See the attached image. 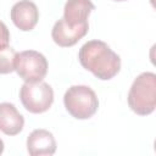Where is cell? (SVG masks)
Instances as JSON below:
<instances>
[{
    "label": "cell",
    "mask_w": 156,
    "mask_h": 156,
    "mask_svg": "<svg viewBox=\"0 0 156 156\" xmlns=\"http://www.w3.org/2000/svg\"><path fill=\"white\" fill-rule=\"evenodd\" d=\"M80 65L102 80L113 78L121 69V57L101 40H89L79 49Z\"/></svg>",
    "instance_id": "1"
},
{
    "label": "cell",
    "mask_w": 156,
    "mask_h": 156,
    "mask_svg": "<svg viewBox=\"0 0 156 156\" xmlns=\"http://www.w3.org/2000/svg\"><path fill=\"white\" fill-rule=\"evenodd\" d=\"M128 105L136 115L147 116L156 107V74L143 72L139 74L128 93Z\"/></svg>",
    "instance_id": "2"
},
{
    "label": "cell",
    "mask_w": 156,
    "mask_h": 156,
    "mask_svg": "<svg viewBox=\"0 0 156 156\" xmlns=\"http://www.w3.org/2000/svg\"><path fill=\"white\" fill-rule=\"evenodd\" d=\"M63 104L69 115L77 119L90 118L99 107L95 91L87 85H72L63 96Z\"/></svg>",
    "instance_id": "3"
},
{
    "label": "cell",
    "mask_w": 156,
    "mask_h": 156,
    "mask_svg": "<svg viewBox=\"0 0 156 156\" xmlns=\"http://www.w3.org/2000/svg\"><path fill=\"white\" fill-rule=\"evenodd\" d=\"M20 99L27 111L32 113H43L52 105L54 90L43 80L26 82L21 87Z\"/></svg>",
    "instance_id": "4"
},
{
    "label": "cell",
    "mask_w": 156,
    "mask_h": 156,
    "mask_svg": "<svg viewBox=\"0 0 156 156\" xmlns=\"http://www.w3.org/2000/svg\"><path fill=\"white\" fill-rule=\"evenodd\" d=\"M15 71L24 82H39L46 76L48 61L41 52L26 50L17 54Z\"/></svg>",
    "instance_id": "5"
},
{
    "label": "cell",
    "mask_w": 156,
    "mask_h": 156,
    "mask_svg": "<svg viewBox=\"0 0 156 156\" xmlns=\"http://www.w3.org/2000/svg\"><path fill=\"white\" fill-rule=\"evenodd\" d=\"M88 29H89L88 23L72 27L62 17L54 24L52 30H51V37H52V40L58 46L68 48L78 43L88 33Z\"/></svg>",
    "instance_id": "6"
},
{
    "label": "cell",
    "mask_w": 156,
    "mask_h": 156,
    "mask_svg": "<svg viewBox=\"0 0 156 156\" xmlns=\"http://www.w3.org/2000/svg\"><path fill=\"white\" fill-rule=\"evenodd\" d=\"M11 20L21 30H32L39 20V11L30 0H20L11 9Z\"/></svg>",
    "instance_id": "7"
},
{
    "label": "cell",
    "mask_w": 156,
    "mask_h": 156,
    "mask_svg": "<svg viewBox=\"0 0 156 156\" xmlns=\"http://www.w3.org/2000/svg\"><path fill=\"white\" fill-rule=\"evenodd\" d=\"M27 150L32 156L54 155L56 141L52 133L46 129H34L27 138Z\"/></svg>",
    "instance_id": "8"
},
{
    "label": "cell",
    "mask_w": 156,
    "mask_h": 156,
    "mask_svg": "<svg viewBox=\"0 0 156 156\" xmlns=\"http://www.w3.org/2000/svg\"><path fill=\"white\" fill-rule=\"evenodd\" d=\"M94 9L90 0H67L63 7V18L72 27L88 23V17Z\"/></svg>",
    "instance_id": "9"
},
{
    "label": "cell",
    "mask_w": 156,
    "mask_h": 156,
    "mask_svg": "<svg viewBox=\"0 0 156 156\" xmlns=\"http://www.w3.org/2000/svg\"><path fill=\"white\" fill-rule=\"evenodd\" d=\"M24 126V118L11 102L0 104V130L6 135L18 134Z\"/></svg>",
    "instance_id": "10"
},
{
    "label": "cell",
    "mask_w": 156,
    "mask_h": 156,
    "mask_svg": "<svg viewBox=\"0 0 156 156\" xmlns=\"http://www.w3.org/2000/svg\"><path fill=\"white\" fill-rule=\"evenodd\" d=\"M17 52L13 48L6 45L0 48V74H7L15 71Z\"/></svg>",
    "instance_id": "11"
},
{
    "label": "cell",
    "mask_w": 156,
    "mask_h": 156,
    "mask_svg": "<svg viewBox=\"0 0 156 156\" xmlns=\"http://www.w3.org/2000/svg\"><path fill=\"white\" fill-rule=\"evenodd\" d=\"M10 41V32L4 22L0 21V48L9 45Z\"/></svg>",
    "instance_id": "12"
},
{
    "label": "cell",
    "mask_w": 156,
    "mask_h": 156,
    "mask_svg": "<svg viewBox=\"0 0 156 156\" xmlns=\"http://www.w3.org/2000/svg\"><path fill=\"white\" fill-rule=\"evenodd\" d=\"M2 151H4V141L0 139V155L2 154Z\"/></svg>",
    "instance_id": "13"
},
{
    "label": "cell",
    "mask_w": 156,
    "mask_h": 156,
    "mask_svg": "<svg viewBox=\"0 0 156 156\" xmlns=\"http://www.w3.org/2000/svg\"><path fill=\"white\" fill-rule=\"evenodd\" d=\"M113 1H126V0H113Z\"/></svg>",
    "instance_id": "14"
}]
</instances>
